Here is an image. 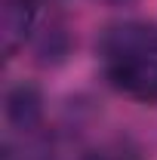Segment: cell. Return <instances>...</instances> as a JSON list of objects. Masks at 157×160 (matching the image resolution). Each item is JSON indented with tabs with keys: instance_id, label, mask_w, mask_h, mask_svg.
Here are the masks:
<instances>
[{
	"instance_id": "obj_1",
	"label": "cell",
	"mask_w": 157,
	"mask_h": 160,
	"mask_svg": "<svg viewBox=\"0 0 157 160\" xmlns=\"http://www.w3.org/2000/svg\"><path fill=\"white\" fill-rule=\"evenodd\" d=\"M96 52L102 62L129 59V56H157V22L154 19H120L99 31Z\"/></svg>"
},
{
	"instance_id": "obj_2",
	"label": "cell",
	"mask_w": 157,
	"mask_h": 160,
	"mask_svg": "<svg viewBox=\"0 0 157 160\" xmlns=\"http://www.w3.org/2000/svg\"><path fill=\"white\" fill-rule=\"evenodd\" d=\"M105 80L114 92L139 105H157V56H129L105 62Z\"/></svg>"
},
{
	"instance_id": "obj_3",
	"label": "cell",
	"mask_w": 157,
	"mask_h": 160,
	"mask_svg": "<svg viewBox=\"0 0 157 160\" xmlns=\"http://www.w3.org/2000/svg\"><path fill=\"white\" fill-rule=\"evenodd\" d=\"M3 117H6V126L13 132L34 139L43 129V117H46L43 89L34 80H16L3 96Z\"/></svg>"
},
{
	"instance_id": "obj_4",
	"label": "cell",
	"mask_w": 157,
	"mask_h": 160,
	"mask_svg": "<svg viewBox=\"0 0 157 160\" xmlns=\"http://www.w3.org/2000/svg\"><path fill=\"white\" fill-rule=\"evenodd\" d=\"M40 28L37 0H3L0 6V52L3 59H16L34 40Z\"/></svg>"
},
{
	"instance_id": "obj_5",
	"label": "cell",
	"mask_w": 157,
	"mask_h": 160,
	"mask_svg": "<svg viewBox=\"0 0 157 160\" xmlns=\"http://www.w3.org/2000/svg\"><path fill=\"white\" fill-rule=\"evenodd\" d=\"M31 49H34L37 65H46V68L62 65V62L71 56V49H74V40H71L68 25L59 22V19H53L49 25L37 28V34H34V40H31Z\"/></svg>"
},
{
	"instance_id": "obj_6",
	"label": "cell",
	"mask_w": 157,
	"mask_h": 160,
	"mask_svg": "<svg viewBox=\"0 0 157 160\" xmlns=\"http://www.w3.org/2000/svg\"><path fill=\"white\" fill-rule=\"evenodd\" d=\"M89 160H133L126 151H111V154H93Z\"/></svg>"
},
{
	"instance_id": "obj_7",
	"label": "cell",
	"mask_w": 157,
	"mask_h": 160,
	"mask_svg": "<svg viewBox=\"0 0 157 160\" xmlns=\"http://www.w3.org/2000/svg\"><path fill=\"white\" fill-rule=\"evenodd\" d=\"M108 3H117V6H129V3H136V0H108Z\"/></svg>"
}]
</instances>
